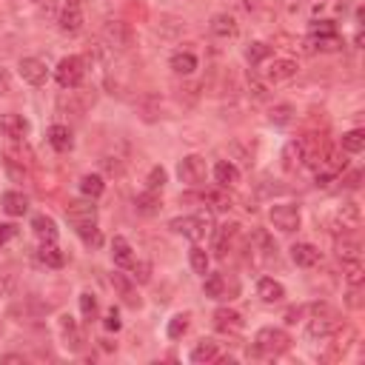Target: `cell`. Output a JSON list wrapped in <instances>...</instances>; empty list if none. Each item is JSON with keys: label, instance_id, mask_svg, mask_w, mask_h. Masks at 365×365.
Segmentation results:
<instances>
[{"label": "cell", "instance_id": "obj_36", "mask_svg": "<svg viewBox=\"0 0 365 365\" xmlns=\"http://www.w3.org/2000/svg\"><path fill=\"white\" fill-rule=\"evenodd\" d=\"M294 117H297V111H294L291 103H274L271 111H268V120H271L274 125H288Z\"/></svg>", "mask_w": 365, "mask_h": 365}, {"label": "cell", "instance_id": "obj_37", "mask_svg": "<svg viewBox=\"0 0 365 365\" xmlns=\"http://www.w3.org/2000/svg\"><path fill=\"white\" fill-rule=\"evenodd\" d=\"M80 191H83V197L97 200V197L106 191V182H103V177H100V174H86V177L80 180Z\"/></svg>", "mask_w": 365, "mask_h": 365}, {"label": "cell", "instance_id": "obj_7", "mask_svg": "<svg viewBox=\"0 0 365 365\" xmlns=\"http://www.w3.org/2000/svg\"><path fill=\"white\" fill-rule=\"evenodd\" d=\"M83 6H80V0H66L63 3V9L57 11V29L63 31V34H77L80 29H83Z\"/></svg>", "mask_w": 365, "mask_h": 365}, {"label": "cell", "instance_id": "obj_18", "mask_svg": "<svg viewBox=\"0 0 365 365\" xmlns=\"http://www.w3.org/2000/svg\"><path fill=\"white\" fill-rule=\"evenodd\" d=\"M257 297H259L262 302H282V299H285V285H282L279 279H274V277H259V282H257Z\"/></svg>", "mask_w": 365, "mask_h": 365}, {"label": "cell", "instance_id": "obj_9", "mask_svg": "<svg viewBox=\"0 0 365 365\" xmlns=\"http://www.w3.org/2000/svg\"><path fill=\"white\" fill-rule=\"evenodd\" d=\"M103 37H106V46L108 48H128L134 34H131V26L123 23V20H108L103 26Z\"/></svg>", "mask_w": 365, "mask_h": 365}, {"label": "cell", "instance_id": "obj_12", "mask_svg": "<svg viewBox=\"0 0 365 365\" xmlns=\"http://www.w3.org/2000/svg\"><path fill=\"white\" fill-rule=\"evenodd\" d=\"M29 131H31V123L23 114H14V111L0 114V134L6 140H23Z\"/></svg>", "mask_w": 365, "mask_h": 365}, {"label": "cell", "instance_id": "obj_32", "mask_svg": "<svg viewBox=\"0 0 365 365\" xmlns=\"http://www.w3.org/2000/svg\"><path fill=\"white\" fill-rule=\"evenodd\" d=\"M202 291H205V297H211V299H225V297H228V282H225L222 274H208L205 282H202Z\"/></svg>", "mask_w": 365, "mask_h": 365}, {"label": "cell", "instance_id": "obj_15", "mask_svg": "<svg viewBox=\"0 0 365 365\" xmlns=\"http://www.w3.org/2000/svg\"><path fill=\"white\" fill-rule=\"evenodd\" d=\"M57 331H60V339H63V345H66L68 351H80V345H83V334H80L74 317L63 314V317L57 319Z\"/></svg>", "mask_w": 365, "mask_h": 365}, {"label": "cell", "instance_id": "obj_20", "mask_svg": "<svg viewBox=\"0 0 365 365\" xmlns=\"http://www.w3.org/2000/svg\"><path fill=\"white\" fill-rule=\"evenodd\" d=\"M111 259H114V265H120V268L134 265V248H131V242H128L125 237H120V234L111 240Z\"/></svg>", "mask_w": 365, "mask_h": 365}, {"label": "cell", "instance_id": "obj_41", "mask_svg": "<svg viewBox=\"0 0 365 365\" xmlns=\"http://www.w3.org/2000/svg\"><path fill=\"white\" fill-rule=\"evenodd\" d=\"M188 262H191V268H194V274H208V254H205V248H200V245H194L191 251H188Z\"/></svg>", "mask_w": 365, "mask_h": 365}, {"label": "cell", "instance_id": "obj_38", "mask_svg": "<svg viewBox=\"0 0 365 365\" xmlns=\"http://www.w3.org/2000/svg\"><path fill=\"white\" fill-rule=\"evenodd\" d=\"M188 325H191V314H188V311H182V314H174V317L168 319V328H165L168 339H180V336L188 331Z\"/></svg>", "mask_w": 365, "mask_h": 365}, {"label": "cell", "instance_id": "obj_3", "mask_svg": "<svg viewBox=\"0 0 365 365\" xmlns=\"http://www.w3.org/2000/svg\"><path fill=\"white\" fill-rule=\"evenodd\" d=\"M83 77H86V60L80 54L63 57L54 68V80L60 83V88H80Z\"/></svg>", "mask_w": 365, "mask_h": 365}, {"label": "cell", "instance_id": "obj_45", "mask_svg": "<svg viewBox=\"0 0 365 365\" xmlns=\"http://www.w3.org/2000/svg\"><path fill=\"white\" fill-rule=\"evenodd\" d=\"M345 302L348 308H362V285H348V294H345Z\"/></svg>", "mask_w": 365, "mask_h": 365}, {"label": "cell", "instance_id": "obj_10", "mask_svg": "<svg viewBox=\"0 0 365 365\" xmlns=\"http://www.w3.org/2000/svg\"><path fill=\"white\" fill-rule=\"evenodd\" d=\"M17 74L23 77V83L29 86H43L48 80V66L40 57H23L17 63Z\"/></svg>", "mask_w": 365, "mask_h": 365}, {"label": "cell", "instance_id": "obj_34", "mask_svg": "<svg viewBox=\"0 0 365 365\" xmlns=\"http://www.w3.org/2000/svg\"><path fill=\"white\" fill-rule=\"evenodd\" d=\"M37 259H40L43 265H48V268H60V265L66 262L63 251H60L54 242H43V245H40V251H37Z\"/></svg>", "mask_w": 365, "mask_h": 365}, {"label": "cell", "instance_id": "obj_44", "mask_svg": "<svg viewBox=\"0 0 365 365\" xmlns=\"http://www.w3.org/2000/svg\"><path fill=\"white\" fill-rule=\"evenodd\" d=\"M77 234L83 242L88 245H97L100 242V231H97V222H86V225H77Z\"/></svg>", "mask_w": 365, "mask_h": 365}, {"label": "cell", "instance_id": "obj_6", "mask_svg": "<svg viewBox=\"0 0 365 365\" xmlns=\"http://www.w3.org/2000/svg\"><path fill=\"white\" fill-rule=\"evenodd\" d=\"M177 177H180V182H185V185H202L205 177H208L205 157H200V154H188V157H182L180 165H177Z\"/></svg>", "mask_w": 365, "mask_h": 365}, {"label": "cell", "instance_id": "obj_1", "mask_svg": "<svg viewBox=\"0 0 365 365\" xmlns=\"http://www.w3.org/2000/svg\"><path fill=\"white\" fill-rule=\"evenodd\" d=\"M339 331V317H336V311L331 308V305H325V302H314L311 305V319H308V325H305V334H308V339H331L334 334Z\"/></svg>", "mask_w": 365, "mask_h": 365}, {"label": "cell", "instance_id": "obj_5", "mask_svg": "<svg viewBox=\"0 0 365 365\" xmlns=\"http://www.w3.org/2000/svg\"><path fill=\"white\" fill-rule=\"evenodd\" d=\"M268 220H271V225L279 228L282 234H291V231L299 228L302 214H299V205H297V202H277V205H271Z\"/></svg>", "mask_w": 365, "mask_h": 365}, {"label": "cell", "instance_id": "obj_2", "mask_svg": "<svg viewBox=\"0 0 365 365\" xmlns=\"http://www.w3.org/2000/svg\"><path fill=\"white\" fill-rule=\"evenodd\" d=\"M168 228H171L174 234H182V237L200 242L202 237H208V234L214 231V217H211V211H197V214L174 217V220L168 222Z\"/></svg>", "mask_w": 365, "mask_h": 365}, {"label": "cell", "instance_id": "obj_48", "mask_svg": "<svg viewBox=\"0 0 365 365\" xmlns=\"http://www.w3.org/2000/svg\"><path fill=\"white\" fill-rule=\"evenodd\" d=\"M14 234H17V228H14L11 222H0V245H6Z\"/></svg>", "mask_w": 365, "mask_h": 365}, {"label": "cell", "instance_id": "obj_42", "mask_svg": "<svg viewBox=\"0 0 365 365\" xmlns=\"http://www.w3.org/2000/svg\"><path fill=\"white\" fill-rule=\"evenodd\" d=\"M80 311H83L86 319H94V317H97V297L88 294V291H83V294H80Z\"/></svg>", "mask_w": 365, "mask_h": 365}, {"label": "cell", "instance_id": "obj_21", "mask_svg": "<svg viewBox=\"0 0 365 365\" xmlns=\"http://www.w3.org/2000/svg\"><path fill=\"white\" fill-rule=\"evenodd\" d=\"M188 359L197 362V365H202V362H217V359H220V345H217L214 339H200V342L191 348Z\"/></svg>", "mask_w": 365, "mask_h": 365}, {"label": "cell", "instance_id": "obj_8", "mask_svg": "<svg viewBox=\"0 0 365 365\" xmlns=\"http://www.w3.org/2000/svg\"><path fill=\"white\" fill-rule=\"evenodd\" d=\"M297 71H299L297 60H291V57H274L268 63V68H265V83H271V86L288 83V80L297 77Z\"/></svg>", "mask_w": 365, "mask_h": 365}, {"label": "cell", "instance_id": "obj_25", "mask_svg": "<svg viewBox=\"0 0 365 365\" xmlns=\"http://www.w3.org/2000/svg\"><path fill=\"white\" fill-rule=\"evenodd\" d=\"M48 143H51V148H54V151H60V154L71 151L74 140H71V131H68V125H60V123H54V125L48 128Z\"/></svg>", "mask_w": 365, "mask_h": 365}, {"label": "cell", "instance_id": "obj_28", "mask_svg": "<svg viewBox=\"0 0 365 365\" xmlns=\"http://www.w3.org/2000/svg\"><path fill=\"white\" fill-rule=\"evenodd\" d=\"M237 222H225V225H220L217 228V237H214V254L217 257H225V251L231 248V242L237 240Z\"/></svg>", "mask_w": 365, "mask_h": 365}, {"label": "cell", "instance_id": "obj_33", "mask_svg": "<svg viewBox=\"0 0 365 365\" xmlns=\"http://www.w3.org/2000/svg\"><path fill=\"white\" fill-rule=\"evenodd\" d=\"M336 257H339V259H356V257H362V245H359V240L342 234V240H336Z\"/></svg>", "mask_w": 365, "mask_h": 365}, {"label": "cell", "instance_id": "obj_24", "mask_svg": "<svg viewBox=\"0 0 365 365\" xmlns=\"http://www.w3.org/2000/svg\"><path fill=\"white\" fill-rule=\"evenodd\" d=\"M168 66H171V71H174V74L188 77V74H194V71H197V54H191V51H174V54H171V60H168Z\"/></svg>", "mask_w": 365, "mask_h": 365}, {"label": "cell", "instance_id": "obj_39", "mask_svg": "<svg viewBox=\"0 0 365 365\" xmlns=\"http://www.w3.org/2000/svg\"><path fill=\"white\" fill-rule=\"evenodd\" d=\"M271 54H274V48H271L268 43H259V40H257V43H251V46L245 48V60H248L251 66H259V63H262V60H268Z\"/></svg>", "mask_w": 365, "mask_h": 365}, {"label": "cell", "instance_id": "obj_50", "mask_svg": "<svg viewBox=\"0 0 365 365\" xmlns=\"http://www.w3.org/2000/svg\"><path fill=\"white\" fill-rule=\"evenodd\" d=\"M3 362H23V356H17V354H6Z\"/></svg>", "mask_w": 365, "mask_h": 365}, {"label": "cell", "instance_id": "obj_22", "mask_svg": "<svg viewBox=\"0 0 365 365\" xmlns=\"http://www.w3.org/2000/svg\"><path fill=\"white\" fill-rule=\"evenodd\" d=\"M214 180H217L220 188H231V185L240 182V168H237L231 160H220V163L214 165Z\"/></svg>", "mask_w": 365, "mask_h": 365}, {"label": "cell", "instance_id": "obj_4", "mask_svg": "<svg viewBox=\"0 0 365 365\" xmlns=\"http://www.w3.org/2000/svg\"><path fill=\"white\" fill-rule=\"evenodd\" d=\"M254 342H257V351H259V354H271V356H277V354H285V351L291 348V336H288V331H282V328H274V325H265V328H259Z\"/></svg>", "mask_w": 365, "mask_h": 365}, {"label": "cell", "instance_id": "obj_30", "mask_svg": "<svg viewBox=\"0 0 365 365\" xmlns=\"http://www.w3.org/2000/svg\"><path fill=\"white\" fill-rule=\"evenodd\" d=\"M308 43L314 46V51H339L342 48V37L336 31H325V34H311Z\"/></svg>", "mask_w": 365, "mask_h": 365}, {"label": "cell", "instance_id": "obj_49", "mask_svg": "<svg viewBox=\"0 0 365 365\" xmlns=\"http://www.w3.org/2000/svg\"><path fill=\"white\" fill-rule=\"evenodd\" d=\"M11 91V74L6 68H0V97H6Z\"/></svg>", "mask_w": 365, "mask_h": 365}, {"label": "cell", "instance_id": "obj_14", "mask_svg": "<svg viewBox=\"0 0 365 365\" xmlns=\"http://www.w3.org/2000/svg\"><path fill=\"white\" fill-rule=\"evenodd\" d=\"M208 31H211L217 40H234V37L240 34V26H237V20H234L228 11H217V14L211 17V23H208Z\"/></svg>", "mask_w": 365, "mask_h": 365}, {"label": "cell", "instance_id": "obj_47", "mask_svg": "<svg viewBox=\"0 0 365 365\" xmlns=\"http://www.w3.org/2000/svg\"><path fill=\"white\" fill-rule=\"evenodd\" d=\"M134 279L148 282V279H151V262H137V265H134Z\"/></svg>", "mask_w": 365, "mask_h": 365}, {"label": "cell", "instance_id": "obj_35", "mask_svg": "<svg viewBox=\"0 0 365 365\" xmlns=\"http://www.w3.org/2000/svg\"><path fill=\"white\" fill-rule=\"evenodd\" d=\"M339 145H342V151H348V154H359V151L365 148V131H362V128L345 131L342 140H339Z\"/></svg>", "mask_w": 365, "mask_h": 365}, {"label": "cell", "instance_id": "obj_23", "mask_svg": "<svg viewBox=\"0 0 365 365\" xmlns=\"http://www.w3.org/2000/svg\"><path fill=\"white\" fill-rule=\"evenodd\" d=\"M134 208H137V214H145V217H154L160 208H163V202H160V191H140L137 197H134Z\"/></svg>", "mask_w": 365, "mask_h": 365}, {"label": "cell", "instance_id": "obj_11", "mask_svg": "<svg viewBox=\"0 0 365 365\" xmlns=\"http://www.w3.org/2000/svg\"><path fill=\"white\" fill-rule=\"evenodd\" d=\"M66 217L68 222L77 228V225H86V222H97V205L91 202V197L86 200H71L66 205Z\"/></svg>", "mask_w": 365, "mask_h": 365}, {"label": "cell", "instance_id": "obj_46", "mask_svg": "<svg viewBox=\"0 0 365 365\" xmlns=\"http://www.w3.org/2000/svg\"><path fill=\"white\" fill-rule=\"evenodd\" d=\"M106 328H108V331H120V328H123L117 308H108V311H106Z\"/></svg>", "mask_w": 365, "mask_h": 365}, {"label": "cell", "instance_id": "obj_26", "mask_svg": "<svg viewBox=\"0 0 365 365\" xmlns=\"http://www.w3.org/2000/svg\"><path fill=\"white\" fill-rule=\"evenodd\" d=\"M305 165V154H302V143L299 140H291L285 148H282V168L285 171H297Z\"/></svg>", "mask_w": 365, "mask_h": 365}, {"label": "cell", "instance_id": "obj_16", "mask_svg": "<svg viewBox=\"0 0 365 365\" xmlns=\"http://www.w3.org/2000/svg\"><path fill=\"white\" fill-rule=\"evenodd\" d=\"M214 328L220 334H240L242 331V317L234 308H217L214 311Z\"/></svg>", "mask_w": 365, "mask_h": 365}, {"label": "cell", "instance_id": "obj_29", "mask_svg": "<svg viewBox=\"0 0 365 365\" xmlns=\"http://www.w3.org/2000/svg\"><path fill=\"white\" fill-rule=\"evenodd\" d=\"M111 285H114V291L123 297V302L125 305H140V297H137V288L131 285V279L125 277V274H111Z\"/></svg>", "mask_w": 365, "mask_h": 365}, {"label": "cell", "instance_id": "obj_31", "mask_svg": "<svg viewBox=\"0 0 365 365\" xmlns=\"http://www.w3.org/2000/svg\"><path fill=\"white\" fill-rule=\"evenodd\" d=\"M342 277H345L348 285H362V282H365L362 257H356V259H342Z\"/></svg>", "mask_w": 365, "mask_h": 365}, {"label": "cell", "instance_id": "obj_17", "mask_svg": "<svg viewBox=\"0 0 365 365\" xmlns=\"http://www.w3.org/2000/svg\"><path fill=\"white\" fill-rule=\"evenodd\" d=\"M291 259H294L299 268H314V265L322 259V254H319V248L311 245V242H294V245H291Z\"/></svg>", "mask_w": 365, "mask_h": 365}, {"label": "cell", "instance_id": "obj_13", "mask_svg": "<svg viewBox=\"0 0 365 365\" xmlns=\"http://www.w3.org/2000/svg\"><path fill=\"white\" fill-rule=\"evenodd\" d=\"M359 222H362V214H359V205H356L354 200L342 202V205L336 208V214H334V225H336V231H342V234L359 228Z\"/></svg>", "mask_w": 365, "mask_h": 365}, {"label": "cell", "instance_id": "obj_40", "mask_svg": "<svg viewBox=\"0 0 365 365\" xmlns=\"http://www.w3.org/2000/svg\"><path fill=\"white\" fill-rule=\"evenodd\" d=\"M165 182H168V171H165L163 165H154V168L148 171V177H145V188H148V191H163Z\"/></svg>", "mask_w": 365, "mask_h": 365}, {"label": "cell", "instance_id": "obj_43", "mask_svg": "<svg viewBox=\"0 0 365 365\" xmlns=\"http://www.w3.org/2000/svg\"><path fill=\"white\" fill-rule=\"evenodd\" d=\"M37 17H57V0H31Z\"/></svg>", "mask_w": 365, "mask_h": 365}, {"label": "cell", "instance_id": "obj_27", "mask_svg": "<svg viewBox=\"0 0 365 365\" xmlns=\"http://www.w3.org/2000/svg\"><path fill=\"white\" fill-rule=\"evenodd\" d=\"M31 231H34L43 242H54V240H57V222H54L48 214H37V217H31Z\"/></svg>", "mask_w": 365, "mask_h": 365}, {"label": "cell", "instance_id": "obj_19", "mask_svg": "<svg viewBox=\"0 0 365 365\" xmlns=\"http://www.w3.org/2000/svg\"><path fill=\"white\" fill-rule=\"evenodd\" d=\"M0 205H3V211H6L9 217H23V214L29 211V197H26L23 191H3Z\"/></svg>", "mask_w": 365, "mask_h": 365}]
</instances>
